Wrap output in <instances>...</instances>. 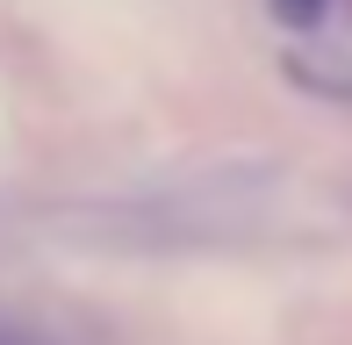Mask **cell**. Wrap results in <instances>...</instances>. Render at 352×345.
I'll list each match as a JSON object with an SVG mask.
<instances>
[{
  "instance_id": "obj_1",
  "label": "cell",
  "mask_w": 352,
  "mask_h": 345,
  "mask_svg": "<svg viewBox=\"0 0 352 345\" xmlns=\"http://www.w3.org/2000/svg\"><path fill=\"white\" fill-rule=\"evenodd\" d=\"M274 14H280V22H295V29H309L316 14H324V0H274Z\"/></svg>"
}]
</instances>
